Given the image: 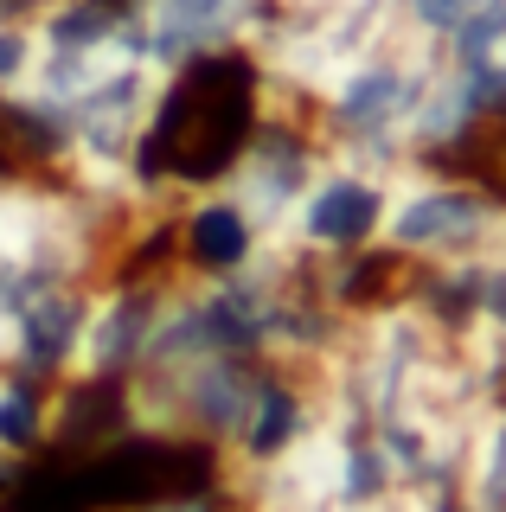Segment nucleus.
Here are the masks:
<instances>
[{"label":"nucleus","instance_id":"nucleus-1","mask_svg":"<svg viewBox=\"0 0 506 512\" xmlns=\"http://www.w3.org/2000/svg\"><path fill=\"white\" fill-rule=\"evenodd\" d=\"M154 141L167 148V160L180 173H218L231 160V148L244 141V77H237L231 64L193 71L180 90H173Z\"/></svg>","mask_w":506,"mask_h":512},{"label":"nucleus","instance_id":"nucleus-2","mask_svg":"<svg viewBox=\"0 0 506 512\" xmlns=\"http://www.w3.org/2000/svg\"><path fill=\"white\" fill-rule=\"evenodd\" d=\"M487 231V199H474L462 186H436L398 212V244L410 250H462Z\"/></svg>","mask_w":506,"mask_h":512},{"label":"nucleus","instance_id":"nucleus-3","mask_svg":"<svg viewBox=\"0 0 506 512\" xmlns=\"http://www.w3.org/2000/svg\"><path fill=\"white\" fill-rule=\"evenodd\" d=\"M372 224H378V192L359 186V180L321 186V192H314V205H308V231L321 237V244H359Z\"/></svg>","mask_w":506,"mask_h":512},{"label":"nucleus","instance_id":"nucleus-4","mask_svg":"<svg viewBox=\"0 0 506 512\" xmlns=\"http://www.w3.org/2000/svg\"><path fill=\"white\" fill-rule=\"evenodd\" d=\"M398 103H404V77L398 71H366L346 90V122H385Z\"/></svg>","mask_w":506,"mask_h":512},{"label":"nucleus","instance_id":"nucleus-5","mask_svg":"<svg viewBox=\"0 0 506 512\" xmlns=\"http://www.w3.org/2000/svg\"><path fill=\"white\" fill-rule=\"evenodd\" d=\"M193 250L205 256V263H237V256L250 250V237H244V218L237 212H199V224H193Z\"/></svg>","mask_w":506,"mask_h":512},{"label":"nucleus","instance_id":"nucleus-6","mask_svg":"<svg viewBox=\"0 0 506 512\" xmlns=\"http://www.w3.org/2000/svg\"><path fill=\"white\" fill-rule=\"evenodd\" d=\"M410 13H417L423 26H462V13H468V0H410Z\"/></svg>","mask_w":506,"mask_h":512},{"label":"nucleus","instance_id":"nucleus-7","mask_svg":"<svg viewBox=\"0 0 506 512\" xmlns=\"http://www.w3.org/2000/svg\"><path fill=\"white\" fill-rule=\"evenodd\" d=\"M0 436H7V442L33 436V410H26V397H7V404H0Z\"/></svg>","mask_w":506,"mask_h":512},{"label":"nucleus","instance_id":"nucleus-8","mask_svg":"<svg viewBox=\"0 0 506 512\" xmlns=\"http://www.w3.org/2000/svg\"><path fill=\"white\" fill-rule=\"evenodd\" d=\"M7 71H20V39H7V32H0V77Z\"/></svg>","mask_w":506,"mask_h":512}]
</instances>
